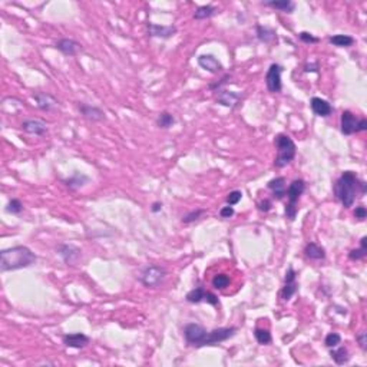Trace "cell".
Listing matches in <instances>:
<instances>
[{
  "instance_id": "6da1fadb",
  "label": "cell",
  "mask_w": 367,
  "mask_h": 367,
  "mask_svg": "<svg viewBox=\"0 0 367 367\" xmlns=\"http://www.w3.org/2000/svg\"><path fill=\"white\" fill-rule=\"evenodd\" d=\"M334 195L344 208H351L356 198L366 192V183L353 171H344L334 182Z\"/></svg>"
},
{
  "instance_id": "7a4b0ae2",
  "label": "cell",
  "mask_w": 367,
  "mask_h": 367,
  "mask_svg": "<svg viewBox=\"0 0 367 367\" xmlns=\"http://www.w3.org/2000/svg\"><path fill=\"white\" fill-rule=\"evenodd\" d=\"M36 255L29 247L16 245L6 250L0 251V271H16L22 268H27L36 263Z\"/></svg>"
},
{
  "instance_id": "3957f363",
  "label": "cell",
  "mask_w": 367,
  "mask_h": 367,
  "mask_svg": "<svg viewBox=\"0 0 367 367\" xmlns=\"http://www.w3.org/2000/svg\"><path fill=\"white\" fill-rule=\"evenodd\" d=\"M277 148V157L274 159L275 168H285L290 165L297 155V145L291 136L287 134H278L274 139Z\"/></svg>"
},
{
  "instance_id": "277c9868",
  "label": "cell",
  "mask_w": 367,
  "mask_h": 367,
  "mask_svg": "<svg viewBox=\"0 0 367 367\" xmlns=\"http://www.w3.org/2000/svg\"><path fill=\"white\" fill-rule=\"evenodd\" d=\"M304 191H306V181L301 179V178L294 179V181L288 185V188H287V191H285L288 202H287V205H285V208H284V215H285V218H287L288 221H294L296 217H297V212H299L297 204H299V200L301 198V195L304 194Z\"/></svg>"
},
{
  "instance_id": "5b68a950",
  "label": "cell",
  "mask_w": 367,
  "mask_h": 367,
  "mask_svg": "<svg viewBox=\"0 0 367 367\" xmlns=\"http://www.w3.org/2000/svg\"><path fill=\"white\" fill-rule=\"evenodd\" d=\"M165 278H167V270L157 264H150L142 268L139 275V281L146 288H158L161 287V284L165 281Z\"/></svg>"
},
{
  "instance_id": "8992f818",
  "label": "cell",
  "mask_w": 367,
  "mask_h": 367,
  "mask_svg": "<svg viewBox=\"0 0 367 367\" xmlns=\"http://www.w3.org/2000/svg\"><path fill=\"white\" fill-rule=\"evenodd\" d=\"M340 131L346 136H350L357 132H364L367 131V119L366 118L359 119L351 111H343L340 118Z\"/></svg>"
},
{
  "instance_id": "52a82bcc",
  "label": "cell",
  "mask_w": 367,
  "mask_h": 367,
  "mask_svg": "<svg viewBox=\"0 0 367 367\" xmlns=\"http://www.w3.org/2000/svg\"><path fill=\"white\" fill-rule=\"evenodd\" d=\"M238 332V328L235 325L231 327H219V328H214L211 332H207L204 340L201 343V347H207V346H218L219 343L227 342L231 337H234Z\"/></svg>"
},
{
  "instance_id": "ba28073f",
  "label": "cell",
  "mask_w": 367,
  "mask_h": 367,
  "mask_svg": "<svg viewBox=\"0 0 367 367\" xmlns=\"http://www.w3.org/2000/svg\"><path fill=\"white\" fill-rule=\"evenodd\" d=\"M281 74L283 66L278 63H271L266 74V86L270 93H280L283 91V82H281Z\"/></svg>"
},
{
  "instance_id": "9c48e42d",
  "label": "cell",
  "mask_w": 367,
  "mask_h": 367,
  "mask_svg": "<svg viewBox=\"0 0 367 367\" xmlns=\"http://www.w3.org/2000/svg\"><path fill=\"white\" fill-rule=\"evenodd\" d=\"M207 334V330L202 327L201 324L197 323H190L183 327V337H185V342L188 343L190 346L195 347V349H201V343L204 340Z\"/></svg>"
},
{
  "instance_id": "30bf717a",
  "label": "cell",
  "mask_w": 367,
  "mask_h": 367,
  "mask_svg": "<svg viewBox=\"0 0 367 367\" xmlns=\"http://www.w3.org/2000/svg\"><path fill=\"white\" fill-rule=\"evenodd\" d=\"M185 300L191 304H200V303H208L211 306H218V297L212 292L207 291L204 287H195L191 291L187 292Z\"/></svg>"
},
{
  "instance_id": "8fae6325",
  "label": "cell",
  "mask_w": 367,
  "mask_h": 367,
  "mask_svg": "<svg viewBox=\"0 0 367 367\" xmlns=\"http://www.w3.org/2000/svg\"><path fill=\"white\" fill-rule=\"evenodd\" d=\"M299 291V283H297V273L296 270L292 268V266L288 267V270L285 271L284 275V287L281 290V299L283 301H290L292 299V296Z\"/></svg>"
},
{
  "instance_id": "7c38bea8",
  "label": "cell",
  "mask_w": 367,
  "mask_h": 367,
  "mask_svg": "<svg viewBox=\"0 0 367 367\" xmlns=\"http://www.w3.org/2000/svg\"><path fill=\"white\" fill-rule=\"evenodd\" d=\"M58 254L67 266H76L82 260V251L74 244H60L58 247Z\"/></svg>"
},
{
  "instance_id": "4fadbf2b",
  "label": "cell",
  "mask_w": 367,
  "mask_h": 367,
  "mask_svg": "<svg viewBox=\"0 0 367 367\" xmlns=\"http://www.w3.org/2000/svg\"><path fill=\"white\" fill-rule=\"evenodd\" d=\"M146 30H148V36L159 38V39H171L178 32L176 26L174 25H157L152 22L146 25Z\"/></svg>"
},
{
  "instance_id": "5bb4252c",
  "label": "cell",
  "mask_w": 367,
  "mask_h": 367,
  "mask_svg": "<svg viewBox=\"0 0 367 367\" xmlns=\"http://www.w3.org/2000/svg\"><path fill=\"white\" fill-rule=\"evenodd\" d=\"M78 109H79L81 115L86 121H89V122H102V121L106 119L105 112L100 108H98V106L88 105V103H84V102H78Z\"/></svg>"
},
{
  "instance_id": "9a60e30c",
  "label": "cell",
  "mask_w": 367,
  "mask_h": 367,
  "mask_svg": "<svg viewBox=\"0 0 367 367\" xmlns=\"http://www.w3.org/2000/svg\"><path fill=\"white\" fill-rule=\"evenodd\" d=\"M242 100V95L240 92H233V91H227V89H219L217 91V102L219 105L223 106H227V108H237L240 106Z\"/></svg>"
},
{
  "instance_id": "2e32d148",
  "label": "cell",
  "mask_w": 367,
  "mask_h": 367,
  "mask_svg": "<svg viewBox=\"0 0 367 367\" xmlns=\"http://www.w3.org/2000/svg\"><path fill=\"white\" fill-rule=\"evenodd\" d=\"M33 99L36 100L38 108L43 112H50L59 106V100L48 92H34Z\"/></svg>"
},
{
  "instance_id": "e0dca14e",
  "label": "cell",
  "mask_w": 367,
  "mask_h": 367,
  "mask_svg": "<svg viewBox=\"0 0 367 367\" xmlns=\"http://www.w3.org/2000/svg\"><path fill=\"white\" fill-rule=\"evenodd\" d=\"M198 65H200L204 70H207L209 74H219L223 72V63L218 60L214 55L211 53H204V55H200L198 56Z\"/></svg>"
},
{
  "instance_id": "ac0fdd59",
  "label": "cell",
  "mask_w": 367,
  "mask_h": 367,
  "mask_svg": "<svg viewBox=\"0 0 367 367\" xmlns=\"http://www.w3.org/2000/svg\"><path fill=\"white\" fill-rule=\"evenodd\" d=\"M310 106L311 111L314 112V115H317L320 118H327L333 114L334 108L332 106V103L328 100L321 99L318 96H313L310 100Z\"/></svg>"
},
{
  "instance_id": "d6986e66",
  "label": "cell",
  "mask_w": 367,
  "mask_h": 367,
  "mask_svg": "<svg viewBox=\"0 0 367 367\" xmlns=\"http://www.w3.org/2000/svg\"><path fill=\"white\" fill-rule=\"evenodd\" d=\"M55 48L59 52H62L65 56H76L82 50V45L74 41V39L63 38V39H59L58 42L55 43Z\"/></svg>"
},
{
  "instance_id": "ffe728a7",
  "label": "cell",
  "mask_w": 367,
  "mask_h": 367,
  "mask_svg": "<svg viewBox=\"0 0 367 367\" xmlns=\"http://www.w3.org/2000/svg\"><path fill=\"white\" fill-rule=\"evenodd\" d=\"M22 129L25 131L26 134L42 136L48 132V125L42 119H26L22 124Z\"/></svg>"
},
{
  "instance_id": "44dd1931",
  "label": "cell",
  "mask_w": 367,
  "mask_h": 367,
  "mask_svg": "<svg viewBox=\"0 0 367 367\" xmlns=\"http://www.w3.org/2000/svg\"><path fill=\"white\" fill-rule=\"evenodd\" d=\"M62 340H63V344L70 349H84L91 343V339L84 333L65 334Z\"/></svg>"
},
{
  "instance_id": "7402d4cb",
  "label": "cell",
  "mask_w": 367,
  "mask_h": 367,
  "mask_svg": "<svg viewBox=\"0 0 367 367\" xmlns=\"http://www.w3.org/2000/svg\"><path fill=\"white\" fill-rule=\"evenodd\" d=\"M267 188L273 192V197H274L275 200H283L284 197H285V191H287L285 178L284 176H275L273 179H270L267 182Z\"/></svg>"
},
{
  "instance_id": "603a6c76",
  "label": "cell",
  "mask_w": 367,
  "mask_h": 367,
  "mask_svg": "<svg viewBox=\"0 0 367 367\" xmlns=\"http://www.w3.org/2000/svg\"><path fill=\"white\" fill-rule=\"evenodd\" d=\"M263 5L266 8L275 9L278 12L288 13V15H291L294 9H296V3L291 0H268V2H263Z\"/></svg>"
},
{
  "instance_id": "cb8c5ba5",
  "label": "cell",
  "mask_w": 367,
  "mask_h": 367,
  "mask_svg": "<svg viewBox=\"0 0 367 367\" xmlns=\"http://www.w3.org/2000/svg\"><path fill=\"white\" fill-rule=\"evenodd\" d=\"M304 255L309 260H314V261H321L325 259V250L324 247L318 245L317 242H309L304 247Z\"/></svg>"
},
{
  "instance_id": "d4e9b609",
  "label": "cell",
  "mask_w": 367,
  "mask_h": 367,
  "mask_svg": "<svg viewBox=\"0 0 367 367\" xmlns=\"http://www.w3.org/2000/svg\"><path fill=\"white\" fill-rule=\"evenodd\" d=\"M255 34H257V39L261 43H273L277 42V33H275L274 29L268 27V26L257 25L255 26Z\"/></svg>"
},
{
  "instance_id": "484cf974",
  "label": "cell",
  "mask_w": 367,
  "mask_h": 367,
  "mask_svg": "<svg viewBox=\"0 0 367 367\" xmlns=\"http://www.w3.org/2000/svg\"><path fill=\"white\" fill-rule=\"evenodd\" d=\"M63 182H65V185L69 190H79V188H82L84 185L89 182V176L85 175L82 172L75 171L74 175H70L67 179H63Z\"/></svg>"
},
{
  "instance_id": "4316f807",
  "label": "cell",
  "mask_w": 367,
  "mask_h": 367,
  "mask_svg": "<svg viewBox=\"0 0 367 367\" xmlns=\"http://www.w3.org/2000/svg\"><path fill=\"white\" fill-rule=\"evenodd\" d=\"M328 42L337 48H350L354 45V38L350 34H333L328 38Z\"/></svg>"
},
{
  "instance_id": "83f0119b",
  "label": "cell",
  "mask_w": 367,
  "mask_h": 367,
  "mask_svg": "<svg viewBox=\"0 0 367 367\" xmlns=\"http://www.w3.org/2000/svg\"><path fill=\"white\" fill-rule=\"evenodd\" d=\"M330 356H332V359L334 360V363L339 364V366H343V364L349 363V360H350L349 350H347L346 347H343V346L339 347V349L333 347V349L330 350Z\"/></svg>"
},
{
  "instance_id": "f1b7e54d",
  "label": "cell",
  "mask_w": 367,
  "mask_h": 367,
  "mask_svg": "<svg viewBox=\"0 0 367 367\" xmlns=\"http://www.w3.org/2000/svg\"><path fill=\"white\" fill-rule=\"evenodd\" d=\"M217 10L218 9L214 5H204V6L197 8V10L194 12V19L195 20H205V19L214 16L217 13Z\"/></svg>"
},
{
  "instance_id": "f546056e",
  "label": "cell",
  "mask_w": 367,
  "mask_h": 367,
  "mask_svg": "<svg viewBox=\"0 0 367 367\" xmlns=\"http://www.w3.org/2000/svg\"><path fill=\"white\" fill-rule=\"evenodd\" d=\"M174 124H175V117L168 111L161 112L157 118V126L161 129H169L171 126H174Z\"/></svg>"
},
{
  "instance_id": "4dcf8cb0",
  "label": "cell",
  "mask_w": 367,
  "mask_h": 367,
  "mask_svg": "<svg viewBox=\"0 0 367 367\" xmlns=\"http://www.w3.org/2000/svg\"><path fill=\"white\" fill-rule=\"evenodd\" d=\"M367 255V237H361L360 240V247L359 248H354L349 252V259L351 261H359L363 260Z\"/></svg>"
},
{
  "instance_id": "1f68e13d",
  "label": "cell",
  "mask_w": 367,
  "mask_h": 367,
  "mask_svg": "<svg viewBox=\"0 0 367 367\" xmlns=\"http://www.w3.org/2000/svg\"><path fill=\"white\" fill-rule=\"evenodd\" d=\"M230 275L224 274V273H219V274L214 275L212 280H211V284L215 290H226L227 287L230 285Z\"/></svg>"
},
{
  "instance_id": "d6a6232c",
  "label": "cell",
  "mask_w": 367,
  "mask_h": 367,
  "mask_svg": "<svg viewBox=\"0 0 367 367\" xmlns=\"http://www.w3.org/2000/svg\"><path fill=\"white\" fill-rule=\"evenodd\" d=\"M254 337H255V340L259 342V344H263V346H267V344L273 342V337H271V333H270L268 328H260V327H257V328L254 330Z\"/></svg>"
},
{
  "instance_id": "836d02e7",
  "label": "cell",
  "mask_w": 367,
  "mask_h": 367,
  "mask_svg": "<svg viewBox=\"0 0 367 367\" xmlns=\"http://www.w3.org/2000/svg\"><path fill=\"white\" fill-rule=\"evenodd\" d=\"M205 214V209L202 208H197V209H192L190 212H187L185 215L182 217V221L183 224H191V223H195L197 219H200L201 215H204Z\"/></svg>"
},
{
  "instance_id": "e575fe53",
  "label": "cell",
  "mask_w": 367,
  "mask_h": 367,
  "mask_svg": "<svg viewBox=\"0 0 367 367\" xmlns=\"http://www.w3.org/2000/svg\"><path fill=\"white\" fill-rule=\"evenodd\" d=\"M6 211L9 214H13V215H17L23 211V204L22 201L17 200V198H12V200L8 202V207H6Z\"/></svg>"
},
{
  "instance_id": "d590c367",
  "label": "cell",
  "mask_w": 367,
  "mask_h": 367,
  "mask_svg": "<svg viewBox=\"0 0 367 367\" xmlns=\"http://www.w3.org/2000/svg\"><path fill=\"white\" fill-rule=\"evenodd\" d=\"M340 343H342V336H340L339 333H328L327 336H325L324 344H325V347H328V349L337 347Z\"/></svg>"
},
{
  "instance_id": "8d00e7d4",
  "label": "cell",
  "mask_w": 367,
  "mask_h": 367,
  "mask_svg": "<svg viewBox=\"0 0 367 367\" xmlns=\"http://www.w3.org/2000/svg\"><path fill=\"white\" fill-rule=\"evenodd\" d=\"M242 200V192L241 191H238V190H235V191H231L228 195H227V198H226V202H227V205H231V207H234V205H237L240 201Z\"/></svg>"
},
{
  "instance_id": "74e56055",
  "label": "cell",
  "mask_w": 367,
  "mask_h": 367,
  "mask_svg": "<svg viewBox=\"0 0 367 367\" xmlns=\"http://www.w3.org/2000/svg\"><path fill=\"white\" fill-rule=\"evenodd\" d=\"M230 79H231V75L230 74H227V75H224L219 81H217L215 84H209L208 85V89H211V91H219L224 85H227L228 82H230Z\"/></svg>"
},
{
  "instance_id": "f35d334b",
  "label": "cell",
  "mask_w": 367,
  "mask_h": 367,
  "mask_svg": "<svg viewBox=\"0 0 367 367\" xmlns=\"http://www.w3.org/2000/svg\"><path fill=\"white\" fill-rule=\"evenodd\" d=\"M299 39H300L301 42L309 43V45L320 42V39H318L317 36H314V34L310 33V32H300V33H299Z\"/></svg>"
},
{
  "instance_id": "ab89813d",
  "label": "cell",
  "mask_w": 367,
  "mask_h": 367,
  "mask_svg": "<svg viewBox=\"0 0 367 367\" xmlns=\"http://www.w3.org/2000/svg\"><path fill=\"white\" fill-rule=\"evenodd\" d=\"M356 340L359 343L361 350H367V333L364 330H361L360 333L356 334Z\"/></svg>"
},
{
  "instance_id": "60d3db41",
  "label": "cell",
  "mask_w": 367,
  "mask_h": 367,
  "mask_svg": "<svg viewBox=\"0 0 367 367\" xmlns=\"http://www.w3.org/2000/svg\"><path fill=\"white\" fill-rule=\"evenodd\" d=\"M234 214H235V209L231 205H227V207H223V208L219 209V217L224 218V219L234 217Z\"/></svg>"
},
{
  "instance_id": "b9f144b4",
  "label": "cell",
  "mask_w": 367,
  "mask_h": 367,
  "mask_svg": "<svg viewBox=\"0 0 367 367\" xmlns=\"http://www.w3.org/2000/svg\"><path fill=\"white\" fill-rule=\"evenodd\" d=\"M354 217L357 218L359 221H364L367 217V209L364 205H359V207H356L354 209Z\"/></svg>"
},
{
  "instance_id": "7bdbcfd3",
  "label": "cell",
  "mask_w": 367,
  "mask_h": 367,
  "mask_svg": "<svg viewBox=\"0 0 367 367\" xmlns=\"http://www.w3.org/2000/svg\"><path fill=\"white\" fill-rule=\"evenodd\" d=\"M257 207H259V209L261 212H268V211L271 209V207H273V202L266 198V200L260 201L259 204H257Z\"/></svg>"
},
{
  "instance_id": "ee69618b",
  "label": "cell",
  "mask_w": 367,
  "mask_h": 367,
  "mask_svg": "<svg viewBox=\"0 0 367 367\" xmlns=\"http://www.w3.org/2000/svg\"><path fill=\"white\" fill-rule=\"evenodd\" d=\"M304 72H318V63H307L304 66Z\"/></svg>"
},
{
  "instance_id": "f6af8a7d",
  "label": "cell",
  "mask_w": 367,
  "mask_h": 367,
  "mask_svg": "<svg viewBox=\"0 0 367 367\" xmlns=\"http://www.w3.org/2000/svg\"><path fill=\"white\" fill-rule=\"evenodd\" d=\"M151 211L152 212H161L162 211V202H159V201H157V202H154L152 205H151Z\"/></svg>"
}]
</instances>
